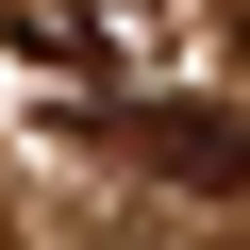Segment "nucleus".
Masks as SVG:
<instances>
[{"instance_id":"f257e3e1","label":"nucleus","mask_w":250,"mask_h":250,"mask_svg":"<svg viewBox=\"0 0 250 250\" xmlns=\"http://www.w3.org/2000/svg\"><path fill=\"white\" fill-rule=\"evenodd\" d=\"M184 34H200V0H0V50L50 100H83V117L184 83Z\"/></svg>"}]
</instances>
